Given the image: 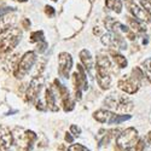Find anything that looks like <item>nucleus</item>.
<instances>
[{"instance_id":"b1692460","label":"nucleus","mask_w":151,"mask_h":151,"mask_svg":"<svg viewBox=\"0 0 151 151\" xmlns=\"http://www.w3.org/2000/svg\"><path fill=\"white\" fill-rule=\"evenodd\" d=\"M70 132H71V134H73L74 137H79V135L81 134V128L78 127V126L73 124L71 127H70Z\"/></svg>"},{"instance_id":"9d476101","label":"nucleus","mask_w":151,"mask_h":151,"mask_svg":"<svg viewBox=\"0 0 151 151\" xmlns=\"http://www.w3.org/2000/svg\"><path fill=\"white\" fill-rule=\"evenodd\" d=\"M126 3H127L131 12L133 14V16L137 18V19H139L142 22H151V15L149 14V12L146 10H144L143 7L140 6H138L135 4L134 0H126Z\"/></svg>"},{"instance_id":"2f4dec72","label":"nucleus","mask_w":151,"mask_h":151,"mask_svg":"<svg viewBox=\"0 0 151 151\" xmlns=\"http://www.w3.org/2000/svg\"><path fill=\"white\" fill-rule=\"evenodd\" d=\"M0 151H3V149H1V147H0Z\"/></svg>"},{"instance_id":"a211bd4d","label":"nucleus","mask_w":151,"mask_h":151,"mask_svg":"<svg viewBox=\"0 0 151 151\" xmlns=\"http://www.w3.org/2000/svg\"><path fill=\"white\" fill-rule=\"evenodd\" d=\"M112 57H114L115 62L117 63V65H119L120 68H126V67H127V59H126V57H123L122 55H119V53L112 52Z\"/></svg>"},{"instance_id":"4be33fe9","label":"nucleus","mask_w":151,"mask_h":151,"mask_svg":"<svg viewBox=\"0 0 151 151\" xmlns=\"http://www.w3.org/2000/svg\"><path fill=\"white\" fill-rule=\"evenodd\" d=\"M68 151H90V150L81 144H74L68 149Z\"/></svg>"},{"instance_id":"4468645a","label":"nucleus","mask_w":151,"mask_h":151,"mask_svg":"<svg viewBox=\"0 0 151 151\" xmlns=\"http://www.w3.org/2000/svg\"><path fill=\"white\" fill-rule=\"evenodd\" d=\"M14 144V135L7 128L0 129V147L9 150L10 146Z\"/></svg>"},{"instance_id":"473e14b6","label":"nucleus","mask_w":151,"mask_h":151,"mask_svg":"<svg viewBox=\"0 0 151 151\" xmlns=\"http://www.w3.org/2000/svg\"><path fill=\"white\" fill-rule=\"evenodd\" d=\"M52 1H57V0H52Z\"/></svg>"},{"instance_id":"dca6fc26","label":"nucleus","mask_w":151,"mask_h":151,"mask_svg":"<svg viewBox=\"0 0 151 151\" xmlns=\"http://www.w3.org/2000/svg\"><path fill=\"white\" fill-rule=\"evenodd\" d=\"M105 5L110 10L115 11L116 14H120L121 10H122V3H121V0H105Z\"/></svg>"},{"instance_id":"7c9ffc66","label":"nucleus","mask_w":151,"mask_h":151,"mask_svg":"<svg viewBox=\"0 0 151 151\" xmlns=\"http://www.w3.org/2000/svg\"><path fill=\"white\" fill-rule=\"evenodd\" d=\"M16 1H19V3H26L27 0H16Z\"/></svg>"},{"instance_id":"393cba45","label":"nucleus","mask_w":151,"mask_h":151,"mask_svg":"<svg viewBox=\"0 0 151 151\" xmlns=\"http://www.w3.org/2000/svg\"><path fill=\"white\" fill-rule=\"evenodd\" d=\"M15 11V7H5V9H0V18L4 17L5 15H7L9 12Z\"/></svg>"},{"instance_id":"f257e3e1","label":"nucleus","mask_w":151,"mask_h":151,"mask_svg":"<svg viewBox=\"0 0 151 151\" xmlns=\"http://www.w3.org/2000/svg\"><path fill=\"white\" fill-rule=\"evenodd\" d=\"M96 71H97V81H98L99 86L102 87L103 90H108L111 85V76H110L111 63L108 57L102 56V55L98 56Z\"/></svg>"},{"instance_id":"bb28decb","label":"nucleus","mask_w":151,"mask_h":151,"mask_svg":"<svg viewBox=\"0 0 151 151\" xmlns=\"http://www.w3.org/2000/svg\"><path fill=\"white\" fill-rule=\"evenodd\" d=\"M46 47H47V42H46V41H42V42H40V44H37L36 50H37L39 52H44L45 50H46Z\"/></svg>"},{"instance_id":"9b49d317","label":"nucleus","mask_w":151,"mask_h":151,"mask_svg":"<svg viewBox=\"0 0 151 151\" xmlns=\"http://www.w3.org/2000/svg\"><path fill=\"white\" fill-rule=\"evenodd\" d=\"M102 41H103L104 45H108L110 47H119V48H122V50L127 47V45H126L124 40L121 37V35L117 34V33H114V32L105 34L102 37Z\"/></svg>"},{"instance_id":"cd10ccee","label":"nucleus","mask_w":151,"mask_h":151,"mask_svg":"<svg viewBox=\"0 0 151 151\" xmlns=\"http://www.w3.org/2000/svg\"><path fill=\"white\" fill-rule=\"evenodd\" d=\"M65 140H67L68 143H73V142H74V137H71L70 133H67V135H65Z\"/></svg>"},{"instance_id":"c756f323","label":"nucleus","mask_w":151,"mask_h":151,"mask_svg":"<svg viewBox=\"0 0 151 151\" xmlns=\"http://www.w3.org/2000/svg\"><path fill=\"white\" fill-rule=\"evenodd\" d=\"M146 142H147L149 144H151V132H149V134L146 135Z\"/></svg>"},{"instance_id":"f8f14e48","label":"nucleus","mask_w":151,"mask_h":151,"mask_svg":"<svg viewBox=\"0 0 151 151\" xmlns=\"http://www.w3.org/2000/svg\"><path fill=\"white\" fill-rule=\"evenodd\" d=\"M116 114L108 110H98L93 114V117L102 123H110V124H115V120H116Z\"/></svg>"},{"instance_id":"5701e85b","label":"nucleus","mask_w":151,"mask_h":151,"mask_svg":"<svg viewBox=\"0 0 151 151\" xmlns=\"http://www.w3.org/2000/svg\"><path fill=\"white\" fill-rule=\"evenodd\" d=\"M139 3L142 5V7L144 10H146L149 14L151 15V1H150V0H139Z\"/></svg>"},{"instance_id":"a878e982","label":"nucleus","mask_w":151,"mask_h":151,"mask_svg":"<svg viewBox=\"0 0 151 151\" xmlns=\"http://www.w3.org/2000/svg\"><path fill=\"white\" fill-rule=\"evenodd\" d=\"M45 12H46V15L50 16V17H53L55 16V9L51 7V6H46L45 7Z\"/></svg>"},{"instance_id":"423d86ee","label":"nucleus","mask_w":151,"mask_h":151,"mask_svg":"<svg viewBox=\"0 0 151 151\" xmlns=\"http://www.w3.org/2000/svg\"><path fill=\"white\" fill-rule=\"evenodd\" d=\"M73 80H74V86H75V98L78 100L81 99V91H86L88 83H87V78L85 70L82 68V65L78 64V70L73 75Z\"/></svg>"},{"instance_id":"f3484780","label":"nucleus","mask_w":151,"mask_h":151,"mask_svg":"<svg viewBox=\"0 0 151 151\" xmlns=\"http://www.w3.org/2000/svg\"><path fill=\"white\" fill-rule=\"evenodd\" d=\"M128 23H129V26H131L132 30H134L135 33H145V30H146V29L142 26V24L138 22V21H135L134 18L128 17Z\"/></svg>"},{"instance_id":"72a5a7b5","label":"nucleus","mask_w":151,"mask_h":151,"mask_svg":"<svg viewBox=\"0 0 151 151\" xmlns=\"http://www.w3.org/2000/svg\"><path fill=\"white\" fill-rule=\"evenodd\" d=\"M150 1H151V0H150Z\"/></svg>"},{"instance_id":"2eb2a0df","label":"nucleus","mask_w":151,"mask_h":151,"mask_svg":"<svg viewBox=\"0 0 151 151\" xmlns=\"http://www.w3.org/2000/svg\"><path fill=\"white\" fill-rule=\"evenodd\" d=\"M80 58H81V62L83 63L85 68L88 71H91V69L93 67V59L91 57V53L87 51V50H82V51L80 52Z\"/></svg>"},{"instance_id":"39448f33","label":"nucleus","mask_w":151,"mask_h":151,"mask_svg":"<svg viewBox=\"0 0 151 151\" xmlns=\"http://www.w3.org/2000/svg\"><path fill=\"white\" fill-rule=\"evenodd\" d=\"M36 60V55L32 51L24 53L23 57L21 58V60L18 62V64L16 67V70H15V76L16 78H23L26 76V75L28 74V71L32 69V67L34 65V63Z\"/></svg>"},{"instance_id":"f03ea898","label":"nucleus","mask_w":151,"mask_h":151,"mask_svg":"<svg viewBox=\"0 0 151 151\" xmlns=\"http://www.w3.org/2000/svg\"><path fill=\"white\" fill-rule=\"evenodd\" d=\"M21 36H22V33L18 28L7 29L3 35V37L0 39V56L1 57L7 56L18 45Z\"/></svg>"},{"instance_id":"c85d7f7f","label":"nucleus","mask_w":151,"mask_h":151,"mask_svg":"<svg viewBox=\"0 0 151 151\" xmlns=\"http://www.w3.org/2000/svg\"><path fill=\"white\" fill-rule=\"evenodd\" d=\"M29 26H30V22H29L28 19H24V21H23V27L26 28V29H28Z\"/></svg>"},{"instance_id":"ddd939ff","label":"nucleus","mask_w":151,"mask_h":151,"mask_svg":"<svg viewBox=\"0 0 151 151\" xmlns=\"http://www.w3.org/2000/svg\"><path fill=\"white\" fill-rule=\"evenodd\" d=\"M57 90H58V87H57ZM57 94H59V91H58V93L55 92L53 87H48L46 90V105L51 111L59 110V106L57 103Z\"/></svg>"},{"instance_id":"7ed1b4c3","label":"nucleus","mask_w":151,"mask_h":151,"mask_svg":"<svg viewBox=\"0 0 151 151\" xmlns=\"http://www.w3.org/2000/svg\"><path fill=\"white\" fill-rule=\"evenodd\" d=\"M137 143H138V132L133 127L124 129L116 138V145L120 151H129Z\"/></svg>"},{"instance_id":"412c9836","label":"nucleus","mask_w":151,"mask_h":151,"mask_svg":"<svg viewBox=\"0 0 151 151\" xmlns=\"http://www.w3.org/2000/svg\"><path fill=\"white\" fill-rule=\"evenodd\" d=\"M144 149H145V142L143 139H139V140H138V143L129 151H144Z\"/></svg>"},{"instance_id":"6e6552de","label":"nucleus","mask_w":151,"mask_h":151,"mask_svg":"<svg viewBox=\"0 0 151 151\" xmlns=\"http://www.w3.org/2000/svg\"><path fill=\"white\" fill-rule=\"evenodd\" d=\"M73 67V58L69 53L62 52L58 56V73L63 78H69V73Z\"/></svg>"},{"instance_id":"20e7f679","label":"nucleus","mask_w":151,"mask_h":151,"mask_svg":"<svg viewBox=\"0 0 151 151\" xmlns=\"http://www.w3.org/2000/svg\"><path fill=\"white\" fill-rule=\"evenodd\" d=\"M105 106L109 109H114L117 111H131L133 109V102L126 96H120V94H110L108 98L104 100Z\"/></svg>"},{"instance_id":"aec40b11","label":"nucleus","mask_w":151,"mask_h":151,"mask_svg":"<svg viewBox=\"0 0 151 151\" xmlns=\"http://www.w3.org/2000/svg\"><path fill=\"white\" fill-rule=\"evenodd\" d=\"M143 69L146 74V78L149 79V81L151 82V58H147L143 62Z\"/></svg>"},{"instance_id":"1a4fd4ad","label":"nucleus","mask_w":151,"mask_h":151,"mask_svg":"<svg viewBox=\"0 0 151 151\" xmlns=\"http://www.w3.org/2000/svg\"><path fill=\"white\" fill-rule=\"evenodd\" d=\"M117 86H119V88L122 90L123 92L133 94V93H135L138 90H139L140 81L138 79H135L133 75H131L129 78H122L117 82Z\"/></svg>"},{"instance_id":"6ab92c4d","label":"nucleus","mask_w":151,"mask_h":151,"mask_svg":"<svg viewBox=\"0 0 151 151\" xmlns=\"http://www.w3.org/2000/svg\"><path fill=\"white\" fill-rule=\"evenodd\" d=\"M45 41V37H44V33L41 30H37V32H34L32 33L30 35V42H42Z\"/></svg>"},{"instance_id":"0eeeda50","label":"nucleus","mask_w":151,"mask_h":151,"mask_svg":"<svg viewBox=\"0 0 151 151\" xmlns=\"http://www.w3.org/2000/svg\"><path fill=\"white\" fill-rule=\"evenodd\" d=\"M44 86V76H34L29 83V87L26 93V99L28 102H34V100L39 96L41 88Z\"/></svg>"}]
</instances>
